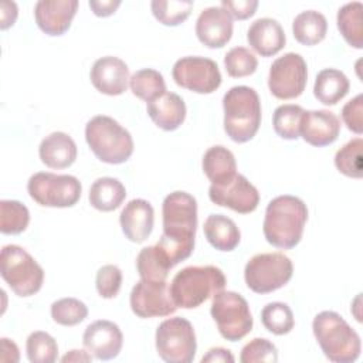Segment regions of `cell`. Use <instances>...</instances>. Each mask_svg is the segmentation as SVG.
<instances>
[{"instance_id": "27", "label": "cell", "mask_w": 363, "mask_h": 363, "mask_svg": "<svg viewBox=\"0 0 363 363\" xmlns=\"http://www.w3.org/2000/svg\"><path fill=\"white\" fill-rule=\"evenodd\" d=\"M350 82L347 77L335 68L322 69L315 79L313 95L323 105H336L349 92Z\"/></svg>"}, {"instance_id": "41", "label": "cell", "mask_w": 363, "mask_h": 363, "mask_svg": "<svg viewBox=\"0 0 363 363\" xmlns=\"http://www.w3.org/2000/svg\"><path fill=\"white\" fill-rule=\"evenodd\" d=\"M241 363H275L278 362V350L274 343L264 337H255L248 342L240 354Z\"/></svg>"}, {"instance_id": "45", "label": "cell", "mask_w": 363, "mask_h": 363, "mask_svg": "<svg viewBox=\"0 0 363 363\" xmlns=\"http://www.w3.org/2000/svg\"><path fill=\"white\" fill-rule=\"evenodd\" d=\"M17 4L14 1L3 0L0 4V28L6 30L11 27L17 20Z\"/></svg>"}, {"instance_id": "44", "label": "cell", "mask_w": 363, "mask_h": 363, "mask_svg": "<svg viewBox=\"0 0 363 363\" xmlns=\"http://www.w3.org/2000/svg\"><path fill=\"white\" fill-rule=\"evenodd\" d=\"M221 7L233 18L245 20V18H250L251 16H254V13H255V10L258 7V1L257 0H237V1L223 0L221 1Z\"/></svg>"}, {"instance_id": "9", "label": "cell", "mask_w": 363, "mask_h": 363, "mask_svg": "<svg viewBox=\"0 0 363 363\" xmlns=\"http://www.w3.org/2000/svg\"><path fill=\"white\" fill-rule=\"evenodd\" d=\"M292 274V261L282 252L257 254L244 268L245 284L255 294H269L282 288Z\"/></svg>"}, {"instance_id": "21", "label": "cell", "mask_w": 363, "mask_h": 363, "mask_svg": "<svg viewBox=\"0 0 363 363\" xmlns=\"http://www.w3.org/2000/svg\"><path fill=\"white\" fill-rule=\"evenodd\" d=\"M121 227L125 237L132 242H143L153 230L155 210L145 199L130 200L119 216Z\"/></svg>"}, {"instance_id": "33", "label": "cell", "mask_w": 363, "mask_h": 363, "mask_svg": "<svg viewBox=\"0 0 363 363\" xmlns=\"http://www.w3.org/2000/svg\"><path fill=\"white\" fill-rule=\"evenodd\" d=\"M261 322L264 328L274 335H286L295 326L292 309L284 302H269L261 311Z\"/></svg>"}, {"instance_id": "46", "label": "cell", "mask_w": 363, "mask_h": 363, "mask_svg": "<svg viewBox=\"0 0 363 363\" xmlns=\"http://www.w3.org/2000/svg\"><path fill=\"white\" fill-rule=\"evenodd\" d=\"M89 7L98 17H108L121 6V0H89Z\"/></svg>"}, {"instance_id": "29", "label": "cell", "mask_w": 363, "mask_h": 363, "mask_svg": "<svg viewBox=\"0 0 363 363\" xmlns=\"http://www.w3.org/2000/svg\"><path fill=\"white\" fill-rule=\"evenodd\" d=\"M126 197L125 186L115 177H99L89 189V203L99 211L116 210Z\"/></svg>"}, {"instance_id": "42", "label": "cell", "mask_w": 363, "mask_h": 363, "mask_svg": "<svg viewBox=\"0 0 363 363\" xmlns=\"http://www.w3.org/2000/svg\"><path fill=\"white\" fill-rule=\"evenodd\" d=\"M122 285V271L112 264L104 265L98 269L95 278V286L99 296L112 299L118 295Z\"/></svg>"}, {"instance_id": "23", "label": "cell", "mask_w": 363, "mask_h": 363, "mask_svg": "<svg viewBox=\"0 0 363 363\" xmlns=\"http://www.w3.org/2000/svg\"><path fill=\"white\" fill-rule=\"evenodd\" d=\"M147 115L163 130H176L186 119V104L174 92H164L157 99L147 102Z\"/></svg>"}, {"instance_id": "7", "label": "cell", "mask_w": 363, "mask_h": 363, "mask_svg": "<svg viewBox=\"0 0 363 363\" xmlns=\"http://www.w3.org/2000/svg\"><path fill=\"white\" fill-rule=\"evenodd\" d=\"M0 274L17 296L37 294L44 282L41 265L20 245L9 244L0 252Z\"/></svg>"}, {"instance_id": "15", "label": "cell", "mask_w": 363, "mask_h": 363, "mask_svg": "<svg viewBox=\"0 0 363 363\" xmlns=\"http://www.w3.org/2000/svg\"><path fill=\"white\" fill-rule=\"evenodd\" d=\"M208 197L214 204L228 207L240 214L252 213L259 203L258 190L240 173L223 186L211 184L208 189Z\"/></svg>"}, {"instance_id": "10", "label": "cell", "mask_w": 363, "mask_h": 363, "mask_svg": "<svg viewBox=\"0 0 363 363\" xmlns=\"http://www.w3.org/2000/svg\"><path fill=\"white\" fill-rule=\"evenodd\" d=\"M156 350L167 363H190L197 350L193 325L180 316L163 320L156 329Z\"/></svg>"}, {"instance_id": "30", "label": "cell", "mask_w": 363, "mask_h": 363, "mask_svg": "<svg viewBox=\"0 0 363 363\" xmlns=\"http://www.w3.org/2000/svg\"><path fill=\"white\" fill-rule=\"evenodd\" d=\"M292 33L298 43L303 45H315L326 37V17L316 10L301 11L292 21Z\"/></svg>"}, {"instance_id": "40", "label": "cell", "mask_w": 363, "mask_h": 363, "mask_svg": "<svg viewBox=\"0 0 363 363\" xmlns=\"http://www.w3.org/2000/svg\"><path fill=\"white\" fill-rule=\"evenodd\" d=\"M225 71L233 78L248 77L258 67L257 57L245 47H234L224 57Z\"/></svg>"}, {"instance_id": "1", "label": "cell", "mask_w": 363, "mask_h": 363, "mask_svg": "<svg viewBox=\"0 0 363 363\" xmlns=\"http://www.w3.org/2000/svg\"><path fill=\"white\" fill-rule=\"evenodd\" d=\"M162 217L163 234L157 245L167 254L174 267L189 258L194 250L197 201L186 191H173L163 200Z\"/></svg>"}, {"instance_id": "19", "label": "cell", "mask_w": 363, "mask_h": 363, "mask_svg": "<svg viewBox=\"0 0 363 363\" xmlns=\"http://www.w3.org/2000/svg\"><path fill=\"white\" fill-rule=\"evenodd\" d=\"M340 132L339 118L326 109L303 111L299 125V136L316 147L332 145Z\"/></svg>"}, {"instance_id": "37", "label": "cell", "mask_w": 363, "mask_h": 363, "mask_svg": "<svg viewBox=\"0 0 363 363\" xmlns=\"http://www.w3.org/2000/svg\"><path fill=\"white\" fill-rule=\"evenodd\" d=\"M152 13L159 23L164 26H179L191 13L193 1L190 0H153L150 3Z\"/></svg>"}, {"instance_id": "20", "label": "cell", "mask_w": 363, "mask_h": 363, "mask_svg": "<svg viewBox=\"0 0 363 363\" xmlns=\"http://www.w3.org/2000/svg\"><path fill=\"white\" fill-rule=\"evenodd\" d=\"M77 0H40L34 6L38 28L48 35H62L77 13Z\"/></svg>"}, {"instance_id": "32", "label": "cell", "mask_w": 363, "mask_h": 363, "mask_svg": "<svg viewBox=\"0 0 363 363\" xmlns=\"http://www.w3.org/2000/svg\"><path fill=\"white\" fill-rule=\"evenodd\" d=\"M129 86L135 96L146 102H152L166 92L163 75L152 68L136 71L129 79Z\"/></svg>"}, {"instance_id": "34", "label": "cell", "mask_w": 363, "mask_h": 363, "mask_svg": "<svg viewBox=\"0 0 363 363\" xmlns=\"http://www.w3.org/2000/svg\"><path fill=\"white\" fill-rule=\"evenodd\" d=\"M363 140L362 138H354L349 140L343 147H340L335 155L336 169L352 179H360L363 176Z\"/></svg>"}, {"instance_id": "49", "label": "cell", "mask_w": 363, "mask_h": 363, "mask_svg": "<svg viewBox=\"0 0 363 363\" xmlns=\"http://www.w3.org/2000/svg\"><path fill=\"white\" fill-rule=\"evenodd\" d=\"M92 360V354L86 350H78V349H72L69 350L65 356L61 357L62 363H69V362H91Z\"/></svg>"}, {"instance_id": "22", "label": "cell", "mask_w": 363, "mask_h": 363, "mask_svg": "<svg viewBox=\"0 0 363 363\" xmlns=\"http://www.w3.org/2000/svg\"><path fill=\"white\" fill-rule=\"evenodd\" d=\"M247 41L261 57H271L285 47L286 37L282 26L275 18L264 17L250 26Z\"/></svg>"}, {"instance_id": "11", "label": "cell", "mask_w": 363, "mask_h": 363, "mask_svg": "<svg viewBox=\"0 0 363 363\" xmlns=\"http://www.w3.org/2000/svg\"><path fill=\"white\" fill-rule=\"evenodd\" d=\"M30 197L44 207H72L78 203L82 186L75 176L50 172L34 173L27 183Z\"/></svg>"}, {"instance_id": "35", "label": "cell", "mask_w": 363, "mask_h": 363, "mask_svg": "<svg viewBox=\"0 0 363 363\" xmlns=\"http://www.w3.org/2000/svg\"><path fill=\"white\" fill-rule=\"evenodd\" d=\"M30 223L28 208L17 200L0 201V231L16 235L23 233Z\"/></svg>"}, {"instance_id": "8", "label": "cell", "mask_w": 363, "mask_h": 363, "mask_svg": "<svg viewBox=\"0 0 363 363\" xmlns=\"http://www.w3.org/2000/svg\"><path fill=\"white\" fill-rule=\"evenodd\" d=\"M211 318L220 335L228 342L245 337L252 329V315L245 298L234 291H220L213 296Z\"/></svg>"}, {"instance_id": "26", "label": "cell", "mask_w": 363, "mask_h": 363, "mask_svg": "<svg viewBox=\"0 0 363 363\" xmlns=\"http://www.w3.org/2000/svg\"><path fill=\"white\" fill-rule=\"evenodd\" d=\"M204 235L218 251H233L241 240L237 224L224 214H210L204 221Z\"/></svg>"}, {"instance_id": "39", "label": "cell", "mask_w": 363, "mask_h": 363, "mask_svg": "<svg viewBox=\"0 0 363 363\" xmlns=\"http://www.w3.org/2000/svg\"><path fill=\"white\" fill-rule=\"evenodd\" d=\"M88 316L86 305L77 298H61L51 305V318L62 326H75Z\"/></svg>"}, {"instance_id": "12", "label": "cell", "mask_w": 363, "mask_h": 363, "mask_svg": "<svg viewBox=\"0 0 363 363\" xmlns=\"http://www.w3.org/2000/svg\"><path fill=\"white\" fill-rule=\"evenodd\" d=\"M308 81V67L301 54L286 52L277 58L268 75V88L278 99L298 98Z\"/></svg>"}, {"instance_id": "38", "label": "cell", "mask_w": 363, "mask_h": 363, "mask_svg": "<svg viewBox=\"0 0 363 363\" xmlns=\"http://www.w3.org/2000/svg\"><path fill=\"white\" fill-rule=\"evenodd\" d=\"M26 352L31 363H52L58 357V345L50 333L37 330L28 335Z\"/></svg>"}, {"instance_id": "14", "label": "cell", "mask_w": 363, "mask_h": 363, "mask_svg": "<svg viewBox=\"0 0 363 363\" xmlns=\"http://www.w3.org/2000/svg\"><path fill=\"white\" fill-rule=\"evenodd\" d=\"M130 309L139 318L169 316L176 312L177 306L173 302L167 281L150 282L140 279L130 292Z\"/></svg>"}, {"instance_id": "16", "label": "cell", "mask_w": 363, "mask_h": 363, "mask_svg": "<svg viewBox=\"0 0 363 363\" xmlns=\"http://www.w3.org/2000/svg\"><path fill=\"white\" fill-rule=\"evenodd\" d=\"M84 347L98 360L116 357L123 345V335L119 326L111 320H95L86 326L82 335Z\"/></svg>"}, {"instance_id": "24", "label": "cell", "mask_w": 363, "mask_h": 363, "mask_svg": "<svg viewBox=\"0 0 363 363\" xmlns=\"http://www.w3.org/2000/svg\"><path fill=\"white\" fill-rule=\"evenodd\" d=\"M38 155L45 166L51 169H65L77 159V145L68 133L52 132L41 140Z\"/></svg>"}, {"instance_id": "4", "label": "cell", "mask_w": 363, "mask_h": 363, "mask_svg": "<svg viewBox=\"0 0 363 363\" xmlns=\"http://www.w3.org/2000/svg\"><path fill=\"white\" fill-rule=\"evenodd\" d=\"M224 272L214 265H191L179 271L169 286L177 308L193 309L225 288Z\"/></svg>"}, {"instance_id": "28", "label": "cell", "mask_w": 363, "mask_h": 363, "mask_svg": "<svg viewBox=\"0 0 363 363\" xmlns=\"http://www.w3.org/2000/svg\"><path fill=\"white\" fill-rule=\"evenodd\" d=\"M136 268L140 279L150 282H164L167 281V275L173 268V264L167 254L156 244L140 250L136 258Z\"/></svg>"}, {"instance_id": "18", "label": "cell", "mask_w": 363, "mask_h": 363, "mask_svg": "<svg viewBox=\"0 0 363 363\" xmlns=\"http://www.w3.org/2000/svg\"><path fill=\"white\" fill-rule=\"evenodd\" d=\"M89 78L96 91L109 96L123 94L130 79L125 61L112 55L98 58L91 68Z\"/></svg>"}, {"instance_id": "43", "label": "cell", "mask_w": 363, "mask_h": 363, "mask_svg": "<svg viewBox=\"0 0 363 363\" xmlns=\"http://www.w3.org/2000/svg\"><path fill=\"white\" fill-rule=\"evenodd\" d=\"M342 119L346 128L357 135L363 132V95L359 94L342 108Z\"/></svg>"}, {"instance_id": "5", "label": "cell", "mask_w": 363, "mask_h": 363, "mask_svg": "<svg viewBox=\"0 0 363 363\" xmlns=\"http://www.w3.org/2000/svg\"><path fill=\"white\" fill-rule=\"evenodd\" d=\"M224 130L231 140H251L261 125V101L255 89L247 85L230 88L223 96Z\"/></svg>"}, {"instance_id": "13", "label": "cell", "mask_w": 363, "mask_h": 363, "mask_svg": "<svg viewBox=\"0 0 363 363\" xmlns=\"http://www.w3.org/2000/svg\"><path fill=\"white\" fill-rule=\"evenodd\" d=\"M172 75L179 86L196 94H211L221 85L217 62L206 57L189 55L177 60Z\"/></svg>"}, {"instance_id": "47", "label": "cell", "mask_w": 363, "mask_h": 363, "mask_svg": "<svg viewBox=\"0 0 363 363\" xmlns=\"http://www.w3.org/2000/svg\"><path fill=\"white\" fill-rule=\"evenodd\" d=\"M234 356L228 349L211 347L207 354L201 357V363H233Z\"/></svg>"}, {"instance_id": "31", "label": "cell", "mask_w": 363, "mask_h": 363, "mask_svg": "<svg viewBox=\"0 0 363 363\" xmlns=\"http://www.w3.org/2000/svg\"><path fill=\"white\" fill-rule=\"evenodd\" d=\"M336 21L345 41L357 50L363 48V4L346 3L339 9Z\"/></svg>"}, {"instance_id": "36", "label": "cell", "mask_w": 363, "mask_h": 363, "mask_svg": "<svg viewBox=\"0 0 363 363\" xmlns=\"http://www.w3.org/2000/svg\"><path fill=\"white\" fill-rule=\"evenodd\" d=\"M303 113V108L294 104H285L274 111L272 125L278 136L286 140L299 138V125Z\"/></svg>"}, {"instance_id": "48", "label": "cell", "mask_w": 363, "mask_h": 363, "mask_svg": "<svg viewBox=\"0 0 363 363\" xmlns=\"http://www.w3.org/2000/svg\"><path fill=\"white\" fill-rule=\"evenodd\" d=\"M1 343V354H0V362H11L16 363L20 360V353H18V347L17 345L7 339V337H1L0 339Z\"/></svg>"}, {"instance_id": "6", "label": "cell", "mask_w": 363, "mask_h": 363, "mask_svg": "<svg viewBox=\"0 0 363 363\" xmlns=\"http://www.w3.org/2000/svg\"><path fill=\"white\" fill-rule=\"evenodd\" d=\"M85 140L94 155L108 164L125 163L133 153L130 133L106 115H96L88 121Z\"/></svg>"}, {"instance_id": "3", "label": "cell", "mask_w": 363, "mask_h": 363, "mask_svg": "<svg viewBox=\"0 0 363 363\" xmlns=\"http://www.w3.org/2000/svg\"><path fill=\"white\" fill-rule=\"evenodd\" d=\"M313 335L330 362L352 363L362 352V342L357 332L336 312H319L312 322Z\"/></svg>"}, {"instance_id": "17", "label": "cell", "mask_w": 363, "mask_h": 363, "mask_svg": "<svg viewBox=\"0 0 363 363\" xmlns=\"http://www.w3.org/2000/svg\"><path fill=\"white\" fill-rule=\"evenodd\" d=\"M196 35L206 47L221 48L231 40L233 17L223 7H207L197 17Z\"/></svg>"}, {"instance_id": "2", "label": "cell", "mask_w": 363, "mask_h": 363, "mask_svg": "<svg viewBox=\"0 0 363 363\" xmlns=\"http://www.w3.org/2000/svg\"><path fill=\"white\" fill-rule=\"evenodd\" d=\"M306 220L308 208L299 197L278 196L267 206L262 224L264 237L277 248L291 250L299 244Z\"/></svg>"}, {"instance_id": "25", "label": "cell", "mask_w": 363, "mask_h": 363, "mask_svg": "<svg viewBox=\"0 0 363 363\" xmlns=\"http://www.w3.org/2000/svg\"><path fill=\"white\" fill-rule=\"evenodd\" d=\"M203 172L214 186H223L237 174V162L230 149L211 146L203 156Z\"/></svg>"}]
</instances>
